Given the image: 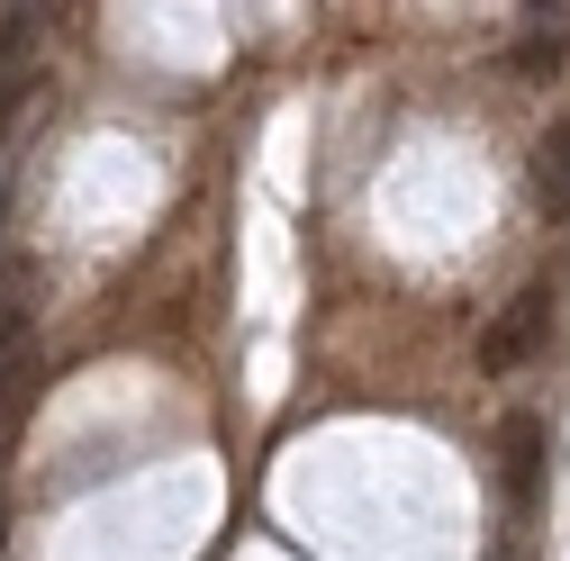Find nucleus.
Segmentation results:
<instances>
[{"instance_id": "obj_1", "label": "nucleus", "mask_w": 570, "mask_h": 561, "mask_svg": "<svg viewBox=\"0 0 570 561\" xmlns=\"http://www.w3.org/2000/svg\"><path fill=\"white\" fill-rule=\"evenodd\" d=\"M543 335H552V291H525V299H508V317L489 326L480 363H489V372H517V363L543 354Z\"/></svg>"}, {"instance_id": "obj_2", "label": "nucleus", "mask_w": 570, "mask_h": 561, "mask_svg": "<svg viewBox=\"0 0 570 561\" xmlns=\"http://www.w3.org/2000/svg\"><path fill=\"white\" fill-rule=\"evenodd\" d=\"M525 190H534V218H570V127H552L543 146H534V164H525Z\"/></svg>"}, {"instance_id": "obj_3", "label": "nucleus", "mask_w": 570, "mask_h": 561, "mask_svg": "<svg viewBox=\"0 0 570 561\" xmlns=\"http://www.w3.org/2000/svg\"><path fill=\"white\" fill-rule=\"evenodd\" d=\"M498 444H508V489L534 499V480H543V426H534V416H508V435H498Z\"/></svg>"}, {"instance_id": "obj_4", "label": "nucleus", "mask_w": 570, "mask_h": 561, "mask_svg": "<svg viewBox=\"0 0 570 561\" xmlns=\"http://www.w3.org/2000/svg\"><path fill=\"white\" fill-rule=\"evenodd\" d=\"M28 299H37V272H0V363H19V335H28Z\"/></svg>"}, {"instance_id": "obj_5", "label": "nucleus", "mask_w": 570, "mask_h": 561, "mask_svg": "<svg viewBox=\"0 0 570 561\" xmlns=\"http://www.w3.org/2000/svg\"><path fill=\"white\" fill-rule=\"evenodd\" d=\"M28 46H37V10H0V73H10Z\"/></svg>"}]
</instances>
